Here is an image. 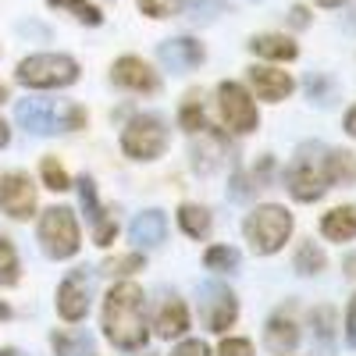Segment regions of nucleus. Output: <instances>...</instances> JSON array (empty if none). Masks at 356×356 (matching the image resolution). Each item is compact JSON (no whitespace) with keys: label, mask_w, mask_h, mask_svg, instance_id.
<instances>
[{"label":"nucleus","mask_w":356,"mask_h":356,"mask_svg":"<svg viewBox=\"0 0 356 356\" xmlns=\"http://www.w3.org/2000/svg\"><path fill=\"white\" fill-rule=\"evenodd\" d=\"M104 339L125 353L146 346V296L136 282H122L107 292L104 300Z\"/></svg>","instance_id":"nucleus-1"},{"label":"nucleus","mask_w":356,"mask_h":356,"mask_svg":"<svg viewBox=\"0 0 356 356\" xmlns=\"http://www.w3.org/2000/svg\"><path fill=\"white\" fill-rule=\"evenodd\" d=\"M328 150L324 146H303L300 154H296V161L289 164L285 171V186L292 193V200L300 203H314L321 200L324 193L332 189V178H328Z\"/></svg>","instance_id":"nucleus-2"},{"label":"nucleus","mask_w":356,"mask_h":356,"mask_svg":"<svg viewBox=\"0 0 356 356\" xmlns=\"http://www.w3.org/2000/svg\"><path fill=\"white\" fill-rule=\"evenodd\" d=\"M79 75L82 68L72 54H33L15 68V79L29 89H68L79 82Z\"/></svg>","instance_id":"nucleus-3"},{"label":"nucleus","mask_w":356,"mask_h":356,"mask_svg":"<svg viewBox=\"0 0 356 356\" xmlns=\"http://www.w3.org/2000/svg\"><path fill=\"white\" fill-rule=\"evenodd\" d=\"M292 214L285 211V207L278 203H260L257 211L246 218L243 232H246V243L257 257H271L278 253L285 243H289V235H292Z\"/></svg>","instance_id":"nucleus-4"},{"label":"nucleus","mask_w":356,"mask_h":356,"mask_svg":"<svg viewBox=\"0 0 356 356\" xmlns=\"http://www.w3.org/2000/svg\"><path fill=\"white\" fill-rule=\"evenodd\" d=\"M168 143H171L168 125H164V118H157V114H136L132 122L122 129V154L129 161L150 164V161L164 157Z\"/></svg>","instance_id":"nucleus-5"},{"label":"nucleus","mask_w":356,"mask_h":356,"mask_svg":"<svg viewBox=\"0 0 356 356\" xmlns=\"http://www.w3.org/2000/svg\"><path fill=\"white\" fill-rule=\"evenodd\" d=\"M40 246L50 260H72L82 246V232L72 207H50L40 218Z\"/></svg>","instance_id":"nucleus-6"},{"label":"nucleus","mask_w":356,"mask_h":356,"mask_svg":"<svg viewBox=\"0 0 356 356\" xmlns=\"http://www.w3.org/2000/svg\"><path fill=\"white\" fill-rule=\"evenodd\" d=\"M218 107H221L225 125H228L235 136H250V132L260 125L257 100H253V93H250L243 82H221V86H218Z\"/></svg>","instance_id":"nucleus-7"},{"label":"nucleus","mask_w":356,"mask_h":356,"mask_svg":"<svg viewBox=\"0 0 356 356\" xmlns=\"http://www.w3.org/2000/svg\"><path fill=\"white\" fill-rule=\"evenodd\" d=\"M200 321L207 324V332L214 335H225L235 321H239V300H235V292L211 282L200 289Z\"/></svg>","instance_id":"nucleus-8"},{"label":"nucleus","mask_w":356,"mask_h":356,"mask_svg":"<svg viewBox=\"0 0 356 356\" xmlns=\"http://www.w3.org/2000/svg\"><path fill=\"white\" fill-rule=\"evenodd\" d=\"M111 82L129 89V93H143V97H157L161 93V75L150 61H143L136 54H125L111 65Z\"/></svg>","instance_id":"nucleus-9"},{"label":"nucleus","mask_w":356,"mask_h":356,"mask_svg":"<svg viewBox=\"0 0 356 356\" xmlns=\"http://www.w3.org/2000/svg\"><path fill=\"white\" fill-rule=\"evenodd\" d=\"M0 211L15 221H29L36 214V186L25 171H8L0 178Z\"/></svg>","instance_id":"nucleus-10"},{"label":"nucleus","mask_w":356,"mask_h":356,"mask_svg":"<svg viewBox=\"0 0 356 356\" xmlns=\"http://www.w3.org/2000/svg\"><path fill=\"white\" fill-rule=\"evenodd\" d=\"M89 300H93V285H89V275L82 271V267L57 285V314H61L68 324H79L89 314Z\"/></svg>","instance_id":"nucleus-11"},{"label":"nucleus","mask_w":356,"mask_h":356,"mask_svg":"<svg viewBox=\"0 0 356 356\" xmlns=\"http://www.w3.org/2000/svg\"><path fill=\"white\" fill-rule=\"evenodd\" d=\"M157 57H161V65L175 75H186L193 68H200L207 61V47L193 36H175V40H164L157 47Z\"/></svg>","instance_id":"nucleus-12"},{"label":"nucleus","mask_w":356,"mask_h":356,"mask_svg":"<svg viewBox=\"0 0 356 356\" xmlns=\"http://www.w3.org/2000/svg\"><path fill=\"white\" fill-rule=\"evenodd\" d=\"M250 89L257 100H267V104H282L292 89H296V79L275 65H253L250 72Z\"/></svg>","instance_id":"nucleus-13"},{"label":"nucleus","mask_w":356,"mask_h":356,"mask_svg":"<svg viewBox=\"0 0 356 356\" xmlns=\"http://www.w3.org/2000/svg\"><path fill=\"white\" fill-rule=\"evenodd\" d=\"M15 118H18V125H22L25 132H33V136H50V132L61 129V114H57V107H54L50 100H40V97L18 100Z\"/></svg>","instance_id":"nucleus-14"},{"label":"nucleus","mask_w":356,"mask_h":356,"mask_svg":"<svg viewBox=\"0 0 356 356\" xmlns=\"http://www.w3.org/2000/svg\"><path fill=\"white\" fill-rule=\"evenodd\" d=\"M264 346L275 356H289L300 346V324H296V317L289 310L271 314V321H267V328H264Z\"/></svg>","instance_id":"nucleus-15"},{"label":"nucleus","mask_w":356,"mask_h":356,"mask_svg":"<svg viewBox=\"0 0 356 356\" xmlns=\"http://www.w3.org/2000/svg\"><path fill=\"white\" fill-rule=\"evenodd\" d=\"M129 239L139 250H157L168 239V218H164V211H143V214H136V221L129 225Z\"/></svg>","instance_id":"nucleus-16"},{"label":"nucleus","mask_w":356,"mask_h":356,"mask_svg":"<svg viewBox=\"0 0 356 356\" xmlns=\"http://www.w3.org/2000/svg\"><path fill=\"white\" fill-rule=\"evenodd\" d=\"M246 47H250L253 57H264V61H278V65L296 61V57H300V43H296L292 36H285V33H260V36H253Z\"/></svg>","instance_id":"nucleus-17"},{"label":"nucleus","mask_w":356,"mask_h":356,"mask_svg":"<svg viewBox=\"0 0 356 356\" xmlns=\"http://www.w3.org/2000/svg\"><path fill=\"white\" fill-rule=\"evenodd\" d=\"M154 328H157L161 339H182L189 332V307L178 300V296H168V300L161 303V310H157Z\"/></svg>","instance_id":"nucleus-18"},{"label":"nucleus","mask_w":356,"mask_h":356,"mask_svg":"<svg viewBox=\"0 0 356 356\" xmlns=\"http://www.w3.org/2000/svg\"><path fill=\"white\" fill-rule=\"evenodd\" d=\"M321 235L328 243H353L356 239V207H335L321 218Z\"/></svg>","instance_id":"nucleus-19"},{"label":"nucleus","mask_w":356,"mask_h":356,"mask_svg":"<svg viewBox=\"0 0 356 356\" xmlns=\"http://www.w3.org/2000/svg\"><path fill=\"white\" fill-rule=\"evenodd\" d=\"M221 154H225V136L214 132V129H207L200 132V143L193 146V168L203 171V175H211L221 168Z\"/></svg>","instance_id":"nucleus-20"},{"label":"nucleus","mask_w":356,"mask_h":356,"mask_svg":"<svg viewBox=\"0 0 356 356\" xmlns=\"http://www.w3.org/2000/svg\"><path fill=\"white\" fill-rule=\"evenodd\" d=\"M178 228H182L189 239L203 243L207 235H211V228H214V218L200 203H182V207H178Z\"/></svg>","instance_id":"nucleus-21"},{"label":"nucleus","mask_w":356,"mask_h":356,"mask_svg":"<svg viewBox=\"0 0 356 356\" xmlns=\"http://www.w3.org/2000/svg\"><path fill=\"white\" fill-rule=\"evenodd\" d=\"M54 11H61L82 25H104V11L93 4V0H47Z\"/></svg>","instance_id":"nucleus-22"},{"label":"nucleus","mask_w":356,"mask_h":356,"mask_svg":"<svg viewBox=\"0 0 356 356\" xmlns=\"http://www.w3.org/2000/svg\"><path fill=\"white\" fill-rule=\"evenodd\" d=\"M292 267H296V275L310 278V275H321L324 267H328V257H324V250L310 239V243H300V250L292 257Z\"/></svg>","instance_id":"nucleus-23"},{"label":"nucleus","mask_w":356,"mask_h":356,"mask_svg":"<svg viewBox=\"0 0 356 356\" xmlns=\"http://www.w3.org/2000/svg\"><path fill=\"white\" fill-rule=\"evenodd\" d=\"M239 250H232V246H225V243H218V246H207V253H203V267L207 271H214V275H232V271H239Z\"/></svg>","instance_id":"nucleus-24"},{"label":"nucleus","mask_w":356,"mask_h":356,"mask_svg":"<svg viewBox=\"0 0 356 356\" xmlns=\"http://www.w3.org/2000/svg\"><path fill=\"white\" fill-rule=\"evenodd\" d=\"M22 282V260H18V250L8 235H0V285L4 289H15Z\"/></svg>","instance_id":"nucleus-25"},{"label":"nucleus","mask_w":356,"mask_h":356,"mask_svg":"<svg viewBox=\"0 0 356 356\" xmlns=\"http://www.w3.org/2000/svg\"><path fill=\"white\" fill-rule=\"evenodd\" d=\"M310 324H314V339L321 342V353L332 356V342H335V310H332V307L310 310Z\"/></svg>","instance_id":"nucleus-26"},{"label":"nucleus","mask_w":356,"mask_h":356,"mask_svg":"<svg viewBox=\"0 0 356 356\" xmlns=\"http://www.w3.org/2000/svg\"><path fill=\"white\" fill-rule=\"evenodd\" d=\"M178 125H182L186 132H207L211 125H207V114H203V104H200V93H189L182 100V107H178Z\"/></svg>","instance_id":"nucleus-27"},{"label":"nucleus","mask_w":356,"mask_h":356,"mask_svg":"<svg viewBox=\"0 0 356 356\" xmlns=\"http://www.w3.org/2000/svg\"><path fill=\"white\" fill-rule=\"evenodd\" d=\"M40 175H43V186L50 193H68L72 189V175H68V168L57 157H43L40 161Z\"/></svg>","instance_id":"nucleus-28"},{"label":"nucleus","mask_w":356,"mask_h":356,"mask_svg":"<svg viewBox=\"0 0 356 356\" xmlns=\"http://www.w3.org/2000/svg\"><path fill=\"white\" fill-rule=\"evenodd\" d=\"M79 200H82V211L89 214V225H97L100 218H107L111 211L100 203V196H97V182L93 178H79Z\"/></svg>","instance_id":"nucleus-29"},{"label":"nucleus","mask_w":356,"mask_h":356,"mask_svg":"<svg viewBox=\"0 0 356 356\" xmlns=\"http://www.w3.org/2000/svg\"><path fill=\"white\" fill-rule=\"evenodd\" d=\"M143 267H146V257H143V253H122V257L104 260L100 271H104V275H111V278H125V275L143 271Z\"/></svg>","instance_id":"nucleus-30"},{"label":"nucleus","mask_w":356,"mask_h":356,"mask_svg":"<svg viewBox=\"0 0 356 356\" xmlns=\"http://www.w3.org/2000/svg\"><path fill=\"white\" fill-rule=\"evenodd\" d=\"M328 178H332V186H349L353 178H356V168H353V157L346 154V150H328Z\"/></svg>","instance_id":"nucleus-31"},{"label":"nucleus","mask_w":356,"mask_h":356,"mask_svg":"<svg viewBox=\"0 0 356 356\" xmlns=\"http://www.w3.org/2000/svg\"><path fill=\"white\" fill-rule=\"evenodd\" d=\"M186 0H136V8L146 15V18H154V22H164V18H175L178 11H182Z\"/></svg>","instance_id":"nucleus-32"},{"label":"nucleus","mask_w":356,"mask_h":356,"mask_svg":"<svg viewBox=\"0 0 356 356\" xmlns=\"http://www.w3.org/2000/svg\"><path fill=\"white\" fill-rule=\"evenodd\" d=\"M182 8H186V15L196 25H207V22H214L225 11V0H189V4H182Z\"/></svg>","instance_id":"nucleus-33"},{"label":"nucleus","mask_w":356,"mask_h":356,"mask_svg":"<svg viewBox=\"0 0 356 356\" xmlns=\"http://www.w3.org/2000/svg\"><path fill=\"white\" fill-rule=\"evenodd\" d=\"M114 239H118V221H114V214H107V218H100L93 225V243L97 246H111Z\"/></svg>","instance_id":"nucleus-34"},{"label":"nucleus","mask_w":356,"mask_h":356,"mask_svg":"<svg viewBox=\"0 0 356 356\" xmlns=\"http://www.w3.org/2000/svg\"><path fill=\"white\" fill-rule=\"evenodd\" d=\"M218 356H253V342L250 339H225L221 342V349H218Z\"/></svg>","instance_id":"nucleus-35"},{"label":"nucleus","mask_w":356,"mask_h":356,"mask_svg":"<svg viewBox=\"0 0 356 356\" xmlns=\"http://www.w3.org/2000/svg\"><path fill=\"white\" fill-rule=\"evenodd\" d=\"M171 356H211V346H207L203 339H186V342H178L171 349Z\"/></svg>","instance_id":"nucleus-36"},{"label":"nucleus","mask_w":356,"mask_h":356,"mask_svg":"<svg viewBox=\"0 0 356 356\" xmlns=\"http://www.w3.org/2000/svg\"><path fill=\"white\" fill-rule=\"evenodd\" d=\"M61 129H65V132H79V129H86V111L72 104V107L61 114Z\"/></svg>","instance_id":"nucleus-37"},{"label":"nucleus","mask_w":356,"mask_h":356,"mask_svg":"<svg viewBox=\"0 0 356 356\" xmlns=\"http://www.w3.org/2000/svg\"><path fill=\"white\" fill-rule=\"evenodd\" d=\"M307 89H310V97H317V104H332V86L324 82L321 75H310L307 79Z\"/></svg>","instance_id":"nucleus-38"},{"label":"nucleus","mask_w":356,"mask_h":356,"mask_svg":"<svg viewBox=\"0 0 356 356\" xmlns=\"http://www.w3.org/2000/svg\"><path fill=\"white\" fill-rule=\"evenodd\" d=\"M346 342L356 349V296H353L349 307H346Z\"/></svg>","instance_id":"nucleus-39"},{"label":"nucleus","mask_w":356,"mask_h":356,"mask_svg":"<svg viewBox=\"0 0 356 356\" xmlns=\"http://www.w3.org/2000/svg\"><path fill=\"white\" fill-rule=\"evenodd\" d=\"M289 15H292V25H296V29H303V25L310 22V11H307V8H292Z\"/></svg>","instance_id":"nucleus-40"},{"label":"nucleus","mask_w":356,"mask_h":356,"mask_svg":"<svg viewBox=\"0 0 356 356\" xmlns=\"http://www.w3.org/2000/svg\"><path fill=\"white\" fill-rule=\"evenodd\" d=\"M342 125H346V132H349V136L356 139V104H353V107L346 111V122H342Z\"/></svg>","instance_id":"nucleus-41"},{"label":"nucleus","mask_w":356,"mask_h":356,"mask_svg":"<svg viewBox=\"0 0 356 356\" xmlns=\"http://www.w3.org/2000/svg\"><path fill=\"white\" fill-rule=\"evenodd\" d=\"M8 143H11V129H8V122H4V118H0V150H4Z\"/></svg>","instance_id":"nucleus-42"},{"label":"nucleus","mask_w":356,"mask_h":356,"mask_svg":"<svg viewBox=\"0 0 356 356\" xmlns=\"http://www.w3.org/2000/svg\"><path fill=\"white\" fill-rule=\"evenodd\" d=\"M317 8H342V4H349V0H314Z\"/></svg>","instance_id":"nucleus-43"},{"label":"nucleus","mask_w":356,"mask_h":356,"mask_svg":"<svg viewBox=\"0 0 356 356\" xmlns=\"http://www.w3.org/2000/svg\"><path fill=\"white\" fill-rule=\"evenodd\" d=\"M0 356H25V353H22V349H11V346H8V349H0Z\"/></svg>","instance_id":"nucleus-44"},{"label":"nucleus","mask_w":356,"mask_h":356,"mask_svg":"<svg viewBox=\"0 0 356 356\" xmlns=\"http://www.w3.org/2000/svg\"><path fill=\"white\" fill-rule=\"evenodd\" d=\"M4 100H8V86H4V82H0V104H4Z\"/></svg>","instance_id":"nucleus-45"},{"label":"nucleus","mask_w":356,"mask_h":356,"mask_svg":"<svg viewBox=\"0 0 356 356\" xmlns=\"http://www.w3.org/2000/svg\"><path fill=\"white\" fill-rule=\"evenodd\" d=\"M0 317H4V321H8V317H11V310H8V307H4V303H0Z\"/></svg>","instance_id":"nucleus-46"},{"label":"nucleus","mask_w":356,"mask_h":356,"mask_svg":"<svg viewBox=\"0 0 356 356\" xmlns=\"http://www.w3.org/2000/svg\"><path fill=\"white\" fill-rule=\"evenodd\" d=\"M353 25H356V15H353Z\"/></svg>","instance_id":"nucleus-47"},{"label":"nucleus","mask_w":356,"mask_h":356,"mask_svg":"<svg viewBox=\"0 0 356 356\" xmlns=\"http://www.w3.org/2000/svg\"><path fill=\"white\" fill-rule=\"evenodd\" d=\"M146 356H150V353H146Z\"/></svg>","instance_id":"nucleus-48"}]
</instances>
